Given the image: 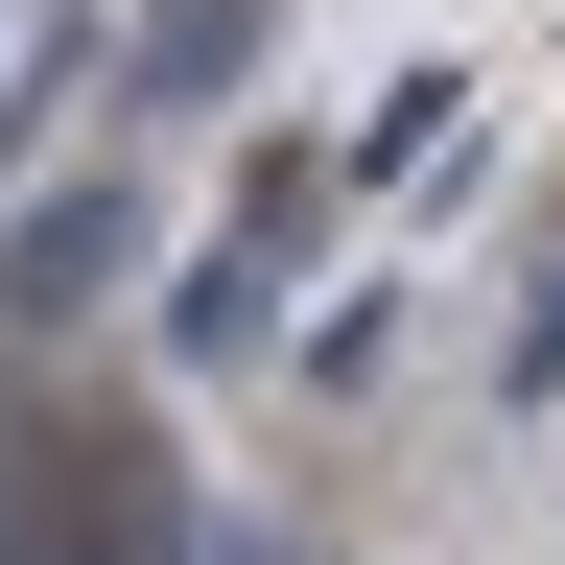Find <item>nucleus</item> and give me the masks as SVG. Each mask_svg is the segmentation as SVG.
<instances>
[{
	"label": "nucleus",
	"instance_id": "2",
	"mask_svg": "<svg viewBox=\"0 0 565 565\" xmlns=\"http://www.w3.org/2000/svg\"><path fill=\"white\" fill-rule=\"evenodd\" d=\"M118 259H141V189H118V166L24 189V212H0V330H71V307H95Z\"/></svg>",
	"mask_w": 565,
	"mask_h": 565
},
{
	"label": "nucleus",
	"instance_id": "1",
	"mask_svg": "<svg viewBox=\"0 0 565 565\" xmlns=\"http://www.w3.org/2000/svg\"><path fill=\"white\" fill-rule=\"evenodd\" d=\"M47 519H24V565H189V494H166V424H47Z\"/></svg>",
	"mask_w": 565,
	"mask_h": 565
},
{
	"label": "nucleus",
	"instance_id": "3",
	"mask_svg": "<svg viewBox=\"0 0 565 565\" xmlns=\"http://www.w3.org/2000/svg\"><path fill=\"white\" fill-rule=\"evenodd\" d=\"M307 212H330V166H259V189H236V236L166 282V330H189V353H259V330H282V259H307Z\"/></svg>",
	"mask_w": 565,
	"mask_h": 565
},
{
	"label": "nucleus",
	"instance_id": "4",
	"mask_svg": "<svg viewBox=\"0 0 565 565\" xmlns=\"http://www.w3.org/2000/svg\"><path fill=\"white\" fill-rule=\"evenodd\" d=\"M118 71H141V118H212V95L259 71V0H166V24H141Z\"/></svg>",
	"mask_w": 565,
	"mask_h": 565
},
{
	"label": "nucleus",
	"instance_id": "5",
	"mask_svg": "<svg viewBox=\"0 0 565 565\" xmlns=\"http://www.w3.org/2000/svg\"><path fill=\"white\" fill-rule=\"evenodd\" d=\"M519 401H565V259H542V307H519Z\"/></svg>",
	"mask_w": 565,
	"mask_h": 565
}]
</instances>
